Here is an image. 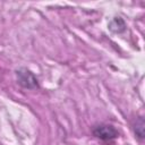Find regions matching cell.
<instances>
[{"mask_svg":"<svg viewBox=\"0 0 145 145\" xmlns=\"http://www.w3.org/2000/svg\"><path fill=\"white\" fill-rule=\"evenodd\" d=\"M17 82L20 86L25 88H36L37 87V79L36 77L26 68H20L16 71Z\"/></svg>","mask_w":145,"mask_h":145,"instance_id":"1","label":"cell"},{"mask_svg":"<svg viewBox=\"0 0 145 145\" xmlns=\"http://www.w3.org/2000/svg\"><path fill=\"white\" fill-rule=\"evenodd\" d=\"M93 135L102 140H109L118 137V131L111 125H99L93 128Z\"/></svg>","mask_w":145,"mask_h":145,"instance_id":"2","label":"cell"},{"mask_svg":"<svg viewBox=\"0 0 145 145\" xmlns=\"http://www.w3.org/2000/svg\"><path fill=\"white\" fill-rule=\"evenodd\" d=\"M121 20H122V19H121L120 17H116L113 20H111V23H110V25H109V28H110L112 32H116V33H121V32H123L125 28H126V25H125V23H122V24L119 25V23H120Z\"/></svg>","mask_w":145,"mask_h":145,"instance_id":"3","label":"cell"},{"mask_svg":"<svg viewBox=\"0 0 145 145\" xmlns=\"http://www.w3.org/2000/svg\"><path fill=\"white\" fill-rule=\"evenodd\" d=\"M135 134L139 137V138H143L144 137V120L142 117H139L136 121V125H135Z\"/></svg>","mask_w":145,"mask_h":145,"instance_id":"4","label":"cell"}]
</instances>
